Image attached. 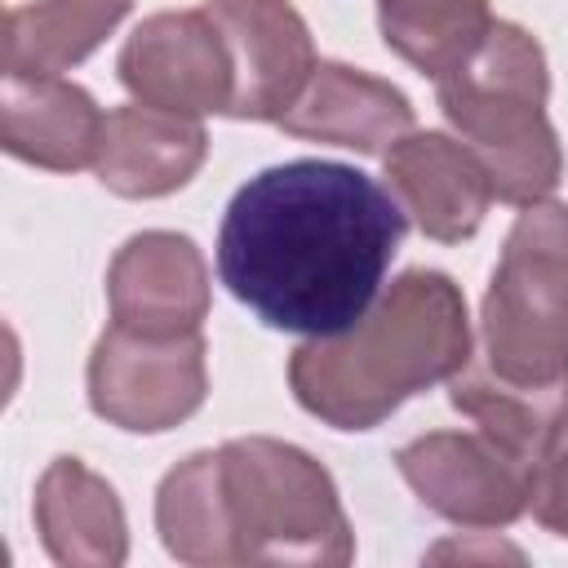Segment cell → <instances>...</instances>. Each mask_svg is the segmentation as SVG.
<instances>
[{"label":"cell","instance_id":"18","mask_svg":"<svg viewBox=\"0 0 568 568\" xmlns=\"http://www.w3.org/2000/svg\"><path fill=\"white\" fill-rule=\"evenodd\" d=\"M493 22L488 0H377L386 49L430 80L457 71L484 44Z\"/></svg>","mask_w":568,"mask_h":568},{"label":"cell","instance_id":"2","mask_svg":"<svg viewBox=\"0 0 568 568\" xmlns=\"http://www.w3.org/2000/svg\"><path fill=\"white\" fill-rule=\"evenodd\" d=\"M155 528L173 559L346 564L355 537L333 475L302 448L244 435L178 462L155 493Z\"/></svg>","mask_w":568,"mask_h":568},{"label":"cell","instance_id":"6","mask_svg":"<svg viewBox=\"0 0 568 568\" xmlns=\"http://www.w3.org/2000/svg\"><path fill=\"white\" fill-rule=\"evenodd\" d=\"M209 390L200 333H138L111 324L89 355V408L133 435L186 422Z\"/></svg>","mask_w":568,"mask_h":568},{"label":"cell","instance_id":"8","mask_svg":"<svg viewBox=\"0 0 568 568\" xmlns=\"http://www.w3.org/2000/svg\"><path fill=\"white\" fill-rule=\"evenodd\" d=\"M120 84L142 106L178 115H226L231 106V58L217 22L200 9H164L138 22L120 49Z\"/></svg>","mask_w":568,"mask_h":568},{"label":"cell","instance_id":"15","mask_svg":"<svg viewBox=\"0 0 568 568\" xmlns=\"http://www.w3.org/2000/svg\"><path fill=\"white\" fill-rule=\"evenodd\" d=\"M36 528L44 550L67 568H115L129 555L124 506L80 457H58L40 475Z\"/></svg>","mask_w":568,"mask_h":568},{"label":"cell","instance_id":"10","mask_svg":"<svg viewBox=\"0 0 568 568\" xmlns=\"http://www.w3.org/2000/svg\"><path fill=\"white\" fill-rule=\"evenodd\" d=\"M111 324L138 333H200L209 315V266L178 231H142L124 240L106 271Z\"/></svg>","mask_w":568,"mask_h":568},{"label":"cell","instance_id":"11","mask_svg":"<svg viewBox=\"0 0 568 568\" xmlns=\"http://www.w3.org/2000/svg\"><path fill=\"white\" fill-rule=\"evenodd\" d=\"M386 186L399 200L404 217L439 240V244H457L470 240L488 213L493 182L484 173V164L470 155V146L462 138L448 133H404L386 155Z\"/></svg>","mask_w":568,"mask_h":568},{"label":"cell","instance_id":"12","mask_svg":"<svg viewBox=\"0 0 568 568\" xmlns=\"http://www.w3.org/2000/svg\"><path fill=\"white\" fill-rule=\"evenodd\" d=\"M275 124L293 138L386 155L404 133H413V106L390 80L346 62H315L302 98Z\"/></svg>","mask_w":568,"mask_h":568},{"label":"cell","instance_id":"1","mask_svg":"<svg viewBox=\"0 0 568 568\" xmlns=\"http://www.w3.org/2000/svg\"><path fill=\"white\" fill-rule=\"evenodd\" d=\"M404 209L337 160H288L248 178L217 226V275L266 328L337 337L382 297Z\"/></svg>","mask_w":568,"mask_h":568},{"label":"cell","instance_id":"3","mask_svg":"<svg viewBox=\"0 0 568 568\" xmlns=\"http://www.w3.org/2000/svg\"><path fill=\"white\" fill-rule=\"evenodd\" d=\"M470 364L466 297L444 271H404L373 311L288 355L297 404L333 430H373L417 390Z\"/></svg>","mask_w":568,"mask_h":568},{"label":"cell","instance_id":"7","mask_svg":"<svg viewBox=\"0 0 568 568\" xmlns=\"http://www.w3.org/2000/svg\"><path fill=\"white\" fill-rule=\"evenodd\" d=\"M404 484L417 493L426 510L453 519L462 528H506L515 524L532 497L541 466L475 430H430L395 453Z\"/></svg>","mask_w":568,"mask_h":568},{"label":"cell","instance_id":"4","mask_svg":"<svg viewBox=\"0 0 568 568\" xmlns=\"http://www.w3.org/2000/svg\"><path fill=\"white\" fill-rule=\"evenodd\" d=\"M546 93L550 75L541 44L501 18L457 71L435 80L444 120L484 164L493 195L506 204H537L559 186L564 155L546 120Z\"/></svg>","mask_w":568,"mask_h":568},{"label":"cell","instance_id":"17","mask_svg":"<svg viewBox=\"0 0 568 568\" xmlns=\"http://www.w3.org/2000/svg\"><path fill=\"white\" fill-rule=\"evenodd\" d=\"M133 9V0H36L4 13V75H62L84 62Z\"/></svg>","mask_w":568,"mask_h":568},{"label":"cell","instance_id":"9","mask_svg":"<svg viewBox=\"0 0 568 568\" xmlns=\"http://www.w3.org/2000/svg\"><path fill=\"white\" fill-rule=\"evenodd\" d=\"M231 58V120H280L315 71V44L288 0H204Z\"/></svg>","mask_w":568,"mask_h":568},{"label":"cell","instance_id":"19","mask_svg":"<svg viewBox=\"0 0 568 568\" xmlns=\"http://www.w3.org/2000/svg\"><path fill=\"white\" fill-rule=\"evenodd\" d=\"M532 515L546 532L568 537V444L546 457L541 479H537V497H532Z\"/></svg>","mask_w":568,"mask_h":568},{"label":"cell","instance_id":"5","mask_svg":"<svg viewBox=\"0 0 568 568\" xmlns=\"http://www.w3.org/2000/svg\"><path fill=\"white\" fill-rule=\"evenodd\" d=\"M484 368L519 382H568V204L537 200L515 217L479 306Z\"/></svg>","mask_w":568,"mask_h":568},{"label":"cell","instance_id":"14","mask_svg":"<svg viewBox=\"0 0 568 568\" xmlns=\"http://www.w3.org/2000/svg\"><path fill=\"white\" fill-rule=\"evenodd\" d=\"M106 115L62 75H4L0 84V142L13 160L49 173H75L98 160Z\"/></svg>","mask_w":568,"mask_h":568},{"label":"cell","instance_id":"16","mask_svg":"<svg viewBox=\"0 0 568 568\" xmlns=\"http://www.w3.org/2000/svg\"><path fill=\"white\" fill-rule=\"evenodd\" d=\"M448 399L484 435H493L497 444L515 448L537 466H546V457L559 448L568 430V382L519 386L470 359L457 377H448Z\"/></svg>","mask_w":568,"mask_h":568},{"label":"cell","instance_id":"13","mask_svg":"<svg viewBox=\"0 0 568 568\" xmlns=\"http://www.w3.org/2000/svg\"><path fill=\"white\" fill-rule=\"evenodd\" d=\"M209 155V133L195 115L160 106H115L106 111L93 173L106 191L124 200H155L195 178Z\"/></svg>","mask_w":568,"mask_h":568}]
</instances>
